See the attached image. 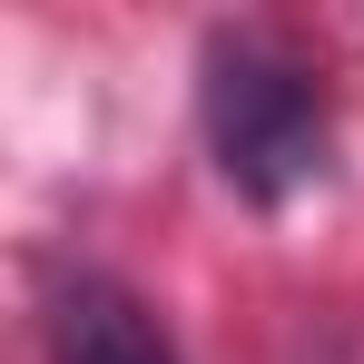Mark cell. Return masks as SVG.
Here are the masks:
<instances>
[{
  "mask_svg": "<svg viewBox=\"0 0 364 364\" xmlns=\"http://www.w3.org/2000/svg\"><path fill=\"white\" fill-rule=\"evenodd\" d=\"M50 345H60V364H178L158 315L109 276H69L50 296Z\"/></svg>",
  "mask_w": 364,
  "mask_h": 364,
  "instance_id": "obj_2",
  "label": "cell"
},
{
  "mask_svg": "<svg viewBox=\"0 0 364 364\" xmlns=\"http://www.w3.org/2000/svg\"><path fill=\"white\" fill-rule=\"evenodd\" d=\"M197 119H207V148H217V178L237 187L246 207L305 197V187L325 178V158H335L325 89L286 50H266V40H207Z\"/></svg>",
  "mask_w": 364,
  "mask_h": 364,
  "instance_id": "obj_1",
  "label": "cell"
}]
</instances>
